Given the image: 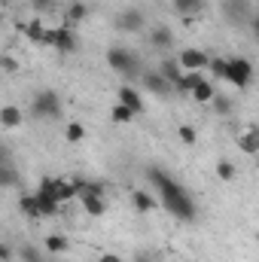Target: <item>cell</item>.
Returning a JSON list of instances; mask_svg holds the SVG:
<instances>
[{
	"label": "cell",
	"mask_w": 259,
	"mask_h": 262,
	"mask_svg": "<svg viewBox=\"0 0 259 262\" xmlns=\"http://www.w3.org/2000/svg\"><path fill=\"white\" fill-rule=\"evenodd\" d=\"M146 40H149L156 49H171V46H174V34H171V28H165V25L153 28V31L146 34Z\"/></svg>",
	"instance_id": "cell-14"
},
{
	"label": "cell",
	"mask_w": 259,
	"mask_h": 262,
	"mask_svg": "<svg viewBox=\"0 0 259 262\" xmlns=\"http://www.w3.org/2000/svg\"><path fill=\"white\" fill-rule=\"evenodd\" d=\"M226 67H229V58H210V73H213V79L220 82H226Z\"/></svg>",
	"instance_id": "cell-29"
},
{
	"label": "cell",
	"mask_w": 259,
	"mask_h": 262,
	"mask_svg": "<svg viewBox=\"0 0 259 262\" xmlns=\"http://www.w3.org/2000/svg\"><path fill=\"white\" fill-rule=\"evenodd\" d=\"M0 183H3V186H15V183H18V174H15V168H12L9 162L0 165Z\"/></svg>",
	"instance_id": "cell-27"
},
{
	"label": "cell",
	"mask_w": 259,
	"mask_h": 262,
	"mask_svg": "<svg viewBox=\"0 0 259 262\" xmlns=\"http://www.w3.org/2000/svg\"><path fill=\"white\" fill-rule=\"evenodd\" d=\"M192 98L198 101V104H213V98H217L213 82H210V79H201V82L192 89Z\"/></svg>",
	"instance_id": "cell-21"
},
{
	"label": "cell",
	"mask_w": 259,
	"mask_h": 262,
	"mask_svg": "<svg viewBox=\"0 0 259 262\" xmlns=\"http://www.w3.org/2000/svg\"><path fill=\"white\" fill-rule=\"evenodd\" d=\"M217 177H220V180H226V183H232V180H235V165H232V162H226V159H223V162H217Z\"/></svg>",
	"instance_id": "cell-28"
},
{
	"label": "cell",
	"mask_w": 259,
	"mask_h": 262,
	"mask_svg": "<svg viewBox=\"0 0 259 262\" xmlns=\"http://www.w3.org/2000/svg\"><path fill=\"white\" fill-rule=\"evenodd\" d=\"M116 101H119V104H125L134 116L146 113V101H143V95H140L134 85H119V92H116Z\"/></svg>",
	"instance_id": "cell-9"
},
{
	"label": "cell",
	"mask_w": 259,
	"mask_h": 262,
	"mask_svg": "<svg viewBox=\"0 0 259 262\" xmlns=\"http://www.w3.org/2000/svg\"><path fill=\"white\" fill-rule=\"evenodd\" d=\"M0 259H3V262L12 259V247H9V244H3V247H0Z\"/></svg>",
	"instance_id": "cell-35"
},
{
	"label": "cell",
	"mask_w": 259,
	"mask_h": 262,
	"mask_svg": "<svg viewBox=\"0 0 259 262\" xmlns=\"http://www.w3.org/2000/svg\"><path fill=\"white\" fill-rule=\"evenodd\" d=\"M250 31H253V40L259 43V12L253 15V18H250Z\"/></svg>",
	"instance_id": "cell-34"
},
{
	"label": "cell",
	"mask_w": 259,
	"mask_h": 262,
	"mask_svg": "<svg viewBox=\"0 0 259 262\" xmlns=\"http://www.w3.org/2000/svg\"><path fill=\"white\" fill-rule=\"evenodd\" d=\"M201 79H204V76H201V70H186V73H183V79H180L174 89H177V92H183V95H192V89L201 82Z\"/></svg>",
	"instance_id": "cell-22"
},
{
	"label": "cell",
	"mask_w": 259,
	"mask_h": 262,
	"mask_svg": "<svg viewBox=\"0 0 259 262\" xmlns=\"http://www.w3.org/2000/svg\"><path fill=\"white\" fill-rule=\"evenodd\" d=\"M18 256H21V262H46L43 250L34 247V244H21V247H18Z\"/></svg>",
	"instance_id": "cell-25"
},
{
	"label": "cell",
	"mask_w": 259,
	"mask_h": 262,
	"mask_svg": "<svg viewBox=\"0 0 259 262\" xmlns=\"http://www.w3.org/2000/svg\"><path fill=\"white\" fill-rule=\"evenodd\" d=\"M43 46H52L58 55H73V52L79 49V37H76V31H73L70 25L49 28V31H46V40H43Z\"/></svg>",
	"instance_id": "cell-5"
},
{
	"label": "cell",
	"mask_w": 259,
	"mask_h": 262,
	"mask_svg": "<svg viewBox=\"0 0 259 262\" xmlns=\"http://www.w3.org/2000/svg\"><path fill=\"white\" fill-rule=\"evenodd\" d=\"M31 113L37 119H58L64 113V104H61V95L55 89H40L34 98H31Z\"/></svg>",
	"instance_id": "cell-3"
},
{
	"label": "cell",
	"mask_w": 259,
	"mask_h": 262,
	"mask_svg": "<svg viewBox=\"0 0 259 262\" xmlns=\"http://www.w3.org/2000/svg\"><path fill=\"white\" fill-rule=\"evenodd\" d=\"M0 125L6 131H15L25 125V113H21V107H15V104H6V107H0Z\"/></svg>",
	"instance_id": "cell-12"
},
{
	"label": "cell",
	"mask_w": 259,
	"mask_h": 262,
	"mask_svg": "<svg viewBox=\"0 0 259 262\" xmlns=\"http://www.w3.org/2000/svg\"><path fill=\"white\" fill-rule=\"evenodd\" d=\"M107 64H110V70H116L122 79H140L143 76V64H140L137 52H131L125 46H110L107 49Z\"/></svg>",
	"instance_id": "cell-2"
},
{
	"label": "cell",
	"mask_w": 259,
	"mask_h": 262,
	"mask_svg": "<svg viewBox=\"0 0 259 262\" xmlns=\"http://www.w3.org/2000/svg\"><path fill=\"white\" fill-rule=\"evenodd\" d=\"M223 15L232 25H250V18L256 12H253V3L250 0H223Z\"/></svg>",
	"instance_id": "cell-7"
},
{
	"label": "cell",
	"mask_w": 259,
	"mask_h": 262,
	"mask_svg": "<svg viewBox=\"0 0 259 262\" xmlns=\"http://www.w3.org/2000/svg\"><path fill=\"white\" fill-rule=\"evenodd\" d=\"M159 73H162L171 85H177V82L183 79V73H186V70L180 67V61H177V58H165V61L159 64Z\"/></svg>",
	"instance_id": "cell-15"
},
{
	"label": "cell",
	"mask_w": 259,
	"mask_h": 262,
	"mask_svg": "<svg viewBox=\"0 0 259 262\" xmlns=\"http://www.w3.org/2000/svg\"><path fill=\"white\" fill-rule=\"evenodd\" d=\"M171 6H174V12H177V15L192 18V15H198V12L204 9V0H171Z\"/></svg>",
	"instance_id": "cell-17"
},
{
	"label": "cell",
	"mask_w": 259,
	"mask_h": 262,
	"mask_svg": "<svg viewBox=\"0 0 259 262\" xmlns=\"http://www.w3.org/2000/svg\"><path fill=\"white\" fill-rule=\"evenodd\" d=\"M89 15V6L82 3V0H73V3H67V9H64V21L70 25V28H76L82 18Z\"/></svg>",
	"instance_id": "cell-16"
},
{
	"label": "cell",
	"mask_w": 259,
	"mask_h": 262,
	"mask_svg": "<svg viewBox=\"0 0 259 262\" xmlns=\"http://www.w3.org/2000/svg\"><path fill=\"white\" fill-rule=\"evenodd\" d=\"M21 31H25V37H28V40H34V43H43L49 28H46L40 18H31V21H25V25H21Z\"/></svg>",
	"instance_id": "cell-18"
},
{
	"label": "cell",
	"mask_w": 259,
	"mask_h": 262,
	"mask_svg": "<svg viewBox=\"0 0 259 262\" xmlns=\"http://www.w3.org/2000/svg\"><path fill=\"white\" fill-rule=\"evenodd\" d=\"M67 247H70V241H67L64 235H46V241H43L46 253H64Z\"/></svg>",
	"instance_id": "cell-23"
},
{
	"label": "cell",
	"mask_w": 259,
	"mask_h": 262,
	"mask_svg": "<svg viewBox=\"0 0 259 262\" xmlns=\"http://www.w3.org/2000/svg\"><path fill=\"white\" fill-rule=\"evenodd\" d=\"M256 244H259V232H256Z\"/></svg>",
	"instance_id": "cell-38"
},
{
	"label": "cell",
	"mask_w": 259,
	"mask_h": 262,
	"mask_svg": "<svg viewBox=\"0 0 259 262\" xmlns=\"http://www.w3.org/2000/svg\"><path fill=\"white\" fill-rule=\"evenodd\" d=\"M18 207H21V213H25V216H31V220L43 216V213H40V201H37V195H21Z\"/></svg>",
	"instance_id": "cell-24"
},
{
	"label": "cell",
	"mask_w": 259,
	"mask_h": 262,
	"mask_svg": "<svg viewBox=\"0 0 259 262\" xmlns=\"http://www.w3.org/2000/svg\"><path fill=\"white\" fill-rule=\"evenodd\" d=\"M64 137L70 140V143L82 140V137H85V125H82V122H70V125H67V131H64Z\"/></svg>",
	"instance_id": "cell-30"
},
{
	"label": "cell",
	"mask_w": 259,
	"mask_h": 262,
	"mask_svg": "<svg viewBox=\"0 0 259 262\" xmlns=\"http://www.w3.org/2000/svg\"><path fill=\"white\" fill-rule=\"evenodd\" d=\"M213 110H217V113H223V116H229V113H232V101L217 95V98H213Z\"/></svg>",
	"instance_id": "cell-31"
},
{
	"label": "cell",
	"mask_w": 259,
	"mask_h": 262,
	"mask_svg": "<svg viewBox=\"0 0 259 262\" xmlns=\"http://www.w3.org/2000/svg\"><path fill=\"white\" fill-rule=\"evenodd\" d=\"M34 6H37V12H46L52 6V0H34Z\"/></svg>",
	"instance_id": "cell-36"
},
{
	"label": "cell",
	"mask_w": 259,
	"mask_h": 262,
	"mask_svg": "<svg viewBox=\"0 0 259 262\" xmlns=\"http://www.w3.org/2000/svg\"><path fill=\"white\" fill-rule=\"evenodd\" d=\"M226 82H232L235 89H247L253 82V64L241 55L229 58V67H226Z\"/></svg>",
	"instance_id": "cell-6"
},
{
	"label": "cell",
	"mask_w": 259,
	"mask_h": 262,
	"mask_svg": "<svg viewBox=\"0 0 259 262\" xmlns=\"http://www.w3.org/2000/svg\"><path fill=\"white\" fill-rule=\"evenodd\" d=\"M131 204H134L137 213H149V210L156 207V198L149 195L146 189H134V192H131Z\"/></svg>",
	"instance_id": "cell-19"
},
{
	"label": "cell",
	"mask_w": 259,
	"mask_h": 262,
	"mask_svg": "<svg viewBox=\"0 0 259 262\" xmlns=\"http://www.w3.org/2000/svg\"><path fill=\"white\" fill-rule=\"evenodd\" d=\"M134 262H156V259H153L149 253H137V256H134Z\"/></svg>",
	"instance_id": "cell-37"
},
{
	"label": "cell",
	"mask_w": 259,
	"mask_h": 262,
	"mask_svg": "<svg viewBox=\"0 0 259 262\" xmlns=\"http://www.w3.org/2000/svg\"><path fill=\"white\" fill-rule=\"evenodd\" d=\"M37 201H40V213L43 216H55L61 210V195H58V177H43L40 186H37Z\"/></svg>",
	"instance_id": "cell-4"
},
{
	"label": "cell",
	"mask_w": 259,
	"mask_h": 262,
	"mask_svg": "<svg viewBox=\"0 0 259 262\" xmlns=\"http://www.w3.org/2000/svg\"><path fill=\"white\" fill-rule=\"evenodd\" d=\"M79 204H82V210H85L89 216H101V213L107 210L104 195H82V198H79Z\"/></svg>",
	"instance_id": "cell-20"
},
{
	"label": "cell",
	"mask_w": 259,
	"mask_h": 262,
	"mask_svg": "<svg viewBox=\"0 0 259 262\" xmlns=\"http://www.w3.org/2000/svg\"><path fill=\"white\" fill-rule=\"evenodd\" d=\"M116 28L122 34H140L146 28V15L137 9V6H125L119 15H116Z\"/></svg>",
	"instance_id": "cell-8"
},
{
	"label": "cell",
	"mask_w": 259,
	"mask_h": 262,
	"mask_svg": "<svg viewBox=\"0 0 259 262\" xmlns=\"http://www.w3.org/2000/svg\"><path fill=\"white\" fill-rule=\"evenodd\" d=\"M110 119H113L116 125H128L131 119H134V113H131V110L125 107V104H119V101H116V107L110 110Z\"/></svg>",
	"instance_id": "cell-26"
},
{
	"label": "cell",
	"mask_w": 259,
	"mask_h": 262,
	"mask_svg": "<svg viewBox=\"0 0 259 262\" xmlns=\"http://www.w3.org/2000/svg\"><path fill=\"white\" fill-rule=\"evenodd\" d=\"M238 146H241L244 156H259V128L256 125H250V128H244L238 134Z\"/></svg>",
	"instance_id": "cell-13"
},
{
	"label": "cell",
	"mask_w": 259,
	"mask_h": 262,
	"mask_svg": "<svg viewBox=\"0 0 259 262\" xmlns=\"http://www.w3.org/2000/svg\"><path fill=\"white\" fill-rule=\"evenodd\" d=\"M140 82H143V89H146L149 95H156V98H165V95L171 92V82H168L159 70H143Z\"/></svg>",
	"instance_id": "cell-11"
},
{
	"label": "cell",
	"mask_w": 259,
	"mask_h": 262,
	"mask_svg": "<svg viewBox=\"0 0 259 262\" xmlns=\"http://www.w3.org/2000/svg\"><path fill=\"white\" fill-rule=\"evenodd\" d=\"M177 61H180L183 70H204V67H210V55H207L204 49L189 46V49H183V52L177 55Z\"/></svg>",
	"instance_id": "cell-10"
},
{
	"label": "cell",
	"mask_w": 259,
	"mask_h": 262,
	"mask_svg": "<svg viewBox=\"0 0 259 262\" xmlns=\"http://www.w3.org/2000/svg\"><path fill=\"white\" fill-rule=\"evenodd\" d=\"M177 131H180V140H183V143H189V146L195 143V128L192 125H180Z\"/></svg>",
	"instance_id": "cell-32"
},
{
	"label": "cell",
	"mask_w": 259,
	"mask_h": 262,
	"mask_svg": "<svg viewBox=\"0 0 259 262\" xmlns=\"http://www.w3.org/2000/svg\"><path fill=\"white\" fill-rule=\"evenodd\" d=\"M146 180H149V186L159 192L162 198V207L174 216V220H180V223H192L195 216H198V207H195V198L171 177V174H165L162 168H146Z\"/></svg>",
	"instance_id": "cell-1"
},
{
	"label": "cell",
	"mask_w": 259,
	"mask_h": 262,
	"mask_svg": "<svg viewBox=\"0 0 259 262\" xmlns=\"http://www.w3.org/2000/svg\"><path fill=\"white\" fill-rule=\"evenodd\" d=\"M98 262H125V259H122L119 253H101V256H98Z\"/></svg>",
	"instance_id": "cell-33"
}]
</instances>
